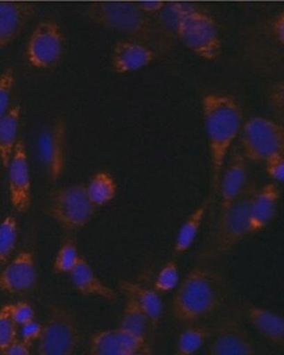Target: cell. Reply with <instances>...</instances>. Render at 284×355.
Here are the masks:
<instances>
[{"mask_svg": "<svg viewBox=\"0 0 284 355\" xmlns=\"http://www.w3.org/2000/svg\"><path fill=\"white\" fill-rule=\"evenodd\" d=\"M211 167V200L216 198L220 175L233 144L239 138L242 123L241 107L229 95L211 93L201 101Z\"/></svg>", "mask_w": 284, "mask_h": 355, "instance_id": "6da1fadb", "label": "cell"}, {"mask_svg": "<svg viewBox=\"0 0 284 355\" xmlns=\"http://www.w3.org/2000/svg\"><path fill=\"white\" fill-rule=\"evenodd\" d=\"M227 296L226 280L219 272L209 266H195L175 291L172 315L185 324L200 322L219 312Z\"/></svg>", "mask_w": 284, "mask_h": 355, "instance_id": "7a4b0ae2", "label": "cell"}, {"mask_svg": "<svg viewBox=\"0 0 284 355\" xmlns=\"http://www.w3.org/2000/svg\"><path fill=\"white\" fill-rule=\"evenodd\" d=\"M145 0H103L90 10L91 20L103 26L135 37L139 41L160 42L166 34L142 12Z\"/></svg>", "mask_w": 284, "mask_h": 355, "instance_id": "3957f363", "label": "cell"}, {"mask_svg": "<svg viewBox=\"0 0 284 355\" xmlns=\"http://www.w3.org/2000/svg\"><path fill=\"white\" fill-rule=\"evenodd\" d=\"M97 209L87 194L85 184L76 183L55 190L49 214L63 230L74 233L89 225Z\"/></svg>", "mask_w": 284, "mask_h": 355, "instance_id": "277c9868", "label": "cell"}, {"mask_svg": "<svg viewBox=\"0 0 284 355\" xmlns=\"http://www.w3.org/2000/svg\"><path fill=\"white\" fill-rule=\"evenodd\" d=\"M175 33L183 46L204 61L214 62L222 55V40L219 28L205 12L191 9L179 22Z\"/></svg>", "mask_w": 284, "mask_h": 355, "instance_id": "5b68a950", "label": "cell"}, {"mask_svg": "<svg viewBox=\"0 0 284 355\" xmlns=\"http://www.w3.org/2000/svg\"><path fill=\"white\" fill-rule=\"evenodd\" d=\"M241 152L247 161L264 163L273 155L284 154V130L279 123L254 116L242 123Z\"/></svg>", "mask_w": 284, "mask_h": 355, "instance_id": "8992f818", "label": "cell"}, {"mask_svg": "<svg viewBox=\"0 0 284 355\" xmlns=\"http://www.w3.org/2000/svg\"><path fill=\"white\" fill-rule=\"evenodd\" d=\"M81 341L78 318L72 311L63 306L55 307L43 324L37 352L40 355H71Z\"/></svg>", "mask_w": 284, "mask_h": 355, "instance_id": "52a82bcc", "label": "cell"}, {"mask_svg": "<svg viewBox=\"0 0 284 355\" xmlns=\"http://www.w3.org/2000/svg\"><path fill=\"white\" fill-rule=\"evenodd\" d=\"M256 189L254 184H249L242 195L220 214L211 249L214 254H227L250 234L251 202Z\"/></svg>", "mask_w": 284, "mask_h": 355, "instance_id": "ba28073f", "label": "cell"}, {"mask_svg": "<svg viewBox=\"0 0 284 355\" xmlns=\"http://www.w3.org/2000/svg\"><path fill=\"white\" fill-rule=\"evenodd\" d=\"M66 49L64 31L57 22L43 21L35 27L26 44V58L37 69L55 68L62 61Z\"/></svg>", "mask_w": 284, "mask_h": 355, "instance_id": "9c48e42d", "label": "cell"}, {"mask_svg": "<svg viewBox=\"0 0 284 355\" xmlns=\"http://www.w3.org/2000/svg\"><path fill=\"white\" fill-rule=\"evenodd\" d=\"M210 355H255L257 345L238 316H227L211 331L208 341Z\"/></svg>", "mask_w": 284, "mask_h": 355, "instance_id": "30bf717a", "label": "cell"}, {"mask_svg": "<svg viewBox=\"0 0 284 355\" xmlns=\"http://www.w3.org/2000/svg\"><path fill=\"white\" fill-rule=\"evenodd\" d=\"M8 170V196L11 205L19 214H26L33 205V182L30 160L24 139L18 141Z\"/></svg>", "mask_w": 284, "mask_h": 355, "instance_id": "8fae6325", "label": "cell"}, {"mask_svg": "<svg viewBox=\"0 0 284 355\" xmlns=\"http://www.w3.org/2000/svg\"><path fill=\"white\" fill-rule=\"evenodd\" d=\"M91 355H148L152 354L150 341L126 332L121 328L100 329L89 340Z\"/></svg>", "mask_w": 284, "mask_h": 355, "instance_id": "7c38bea8", "label": "cell"}, {"mask_svg": "<svg viewBox=\"0 0 284 355\" xmlns=\"http://www.w3.org/2000/svg\"><path fill=\"white\" fill-rule=\"evenodd\" d=\"M67 123L64 119H56L41 136L39 150L47 176L53 182L64 173L67 164Z\"/></svg>", "mask_w": 284, "mask_h": 355, "instance_id": "4fadbf2b", "label": "cell"}, {"mask_svg": "<svg viewBox=\"0 0 284 355\" xmlns=\"http://www.w3.org/2000/svg\"><path fill=\"white\" fill-rule=\"evenodd\" d=\"M37 280L36 259L30 250H21L0 268V291L6 294L26 293Z\"/></svg>", "mask_w": 284, "mask_h": 355, "instance_id": "5bb4252c", "label": "cell"}, {"mask_svg": "<svg viewBox=\"0 0 284 355\" xmlns=\"http://www.w3.org/2000/svg\"><path fill=\"white\" fill-rule=\"evenodd\" d=\"M248 161L241 150L233 152L220 175L217 196L220 214L225 212L245 191L249 185Z\"/></svg>", "mask_w": 284, "mask_h": 355, "instance_id": "9a60e30c", "label": "cell"}, {"mask_svg": "<svg viewBox=\"0 0 284 355\" xmlns=\"http://www.w3.org/2000/svg\"><path fill=\"white\" fill-rule=\"evenodd\" d=\"M156 59L152 47L139 40L118 41L113 47L112 67L116 74L125 75L147 68Z\"/></svg>", "mask_w": 284, "mask_h": 355, "instance_id": "2e32d148", "label": "cell"}, {"mask_svg": "<svg viewBox=\"0 0 284 355\" xmlns=\"http://www.w3.org/2000/svg\"><path fill=\"white\" fill-rule=\"evenodd\" d=\"M281 189L278 184H265L255 190L250 209V234L262 232L270 226L278 211Z\"/></svg>", "mask_w": 284, "mask_h": 355, "instance_id": "e0dca14e", "label": "cell"}, {"mask_svg": "<svg viewBox=\"0 0 284 355\" xmlns=\"http://www.w3.org/2000/svg\"><path fill=\"white\" fill-rule=\"evenodd\" d=\"M33 8L19 0L0 1V50L17 39L33 15Z\"/></svg>", "mask_w": 284, "mask_h": 355, "instance_id": "ac0fdd59", "label": "cell"}, {"mask_svg": "<svg viewBox=\"0 0 284 355\" xmlns=\"http://www.w3.org/2000/svg\"><path fill=\"white\" fill-rule=\"evenodd\" d=\"M72 285L78 293L87 297H99L109 302L118 300V294L98 277L96 271L83 256L69 275Z\"/></svg>", "mask_w": 284, "mask_h": 355, "instance_id": "d6986e66", "label": "cell"}, {"mask_svg": "<svg viewBox=\"0 0 284 355\" xmlns=\"http://www.w3.org/2000/svg\"><path fill=\"white\" fill-rule=\"evenodd\" d=\"M119 290L124 294L125 299L134 300L146 313L153 331H156L163 312V304L160 294L153 288L145 286L134 281L120 282Z\"/></svg>", "mask_w": 284, "mask_h": 355, "instance_id": "ffe728a7", "label": "cell"}, {"mask_svg": "<svg viewBox=\"0 0 284 355\" xmlns=\"http://www.w3.org/2000/svg\"><path fill=\"white\" fill-rule=\"evenodd\" d=\"M245 315L262 337L276 347H284V320L282 315L260 306H248Z\"/></svg>", "mask_w": 284, "mask_h": 355, "instance_id": "44dd1931", "label": "cell"}, {"mask_svg": "<svg viewBox=\"0 0 284 355\" xmlns=\"http://www.w3.org/2000/svg\"><path fill=\"white\" fill-rule=\"evenodd\" d=\"M211 201L213 200L211 196L205 198L182 222L176 234L175 243H173V254L175 256L184 254L193 246L199 233H200Z\"/></svg>", "mask_w": 284, "mask_h": 355, "instance_id": "7402d4cb", "label": "cell"}, {"mask_svg": "<svg viewBox=\"0 0 284 355\" xmlns=\"http://www.w3.org/2000/svg\"><path fill=\"white\" fill-rule=\"evenodd\" d=\"M21 107L19 104L12 105L6 115L0 120V161L3 168H6L20 141Z\"/></svg>", "mask_w": 284, "mask_h": 355, "instance_id": "603a6c76", "label": "cell"}, {"mask_svg": "<svg viewBox=\"0 0 284 355\" xmlns=\"http://www.w3.org/2000/svg\"><path fill=\"white\" fill-rule=\"evenodd\" d=\"M88 196L97 208L112 202L118 195V183L112 173L99 171L85 184Z\"/></svg>", "mask_w": 284, "mask_h": 355, "instance_id": "cb8c5ba5", "label": "cell"}, {"mask_svg": "<svg viewBox=\"0 0 284 355\" xmlns=\"http://www.w3.org/2000/svg\"><path fill=\"white\" fill-rule=\"evenodd\" d=\"M118 327L145 340H148L150 333L153 331L150 320L146 313L130 299H125Z\"/></svg>", "mask_w": 284, "mask_h": 355, "instance_id": "d4e9b609", "label": "cell"}, {"mask_svg": "<svg viewBox=\"0 0 284 355\" xmlns=\"http://www.w3.org/2000/svg\"><path fill=\"white\" fill-rule=\"evenodd\" d=\"M179 333L176 338L175 352L179 355H191L198 353L211 338V329L208 326L191 323Z\"/></svg>", "mask_w": 284, "mask_h": 355, "instance_id": "484cf974", "label": "cell"}, {"mask_svg": "<svg viewBox=\"0 0 284 355\" xmlns=\"http://www.w3.org/2000/svg\"><path fill=\"white\" fill-rule=\"evenodd\" d=\"M19 236V225L14 215H8L0 221V268L10 261Z\"/></svg>", "mask_w": 284, "mask_h": 355, "instance_id": "4316f807", "label": "cell"}, {"mask_svg": "<svg viewBox=\"0 0 284 355\" xmlns=\"http://www.w3.org/2000/svg\"><path fill=\"white\" fill-rule=\"evenodd\" d=\"M77 243L71 237L63 241L57 250L53 263V272L56 275H69L80 259Z\"/></svg>", "mask_w": 284, "mask_h": 355, "instance_id": "83f0119b", "label": "cell"}, {"mask_svg": "<svg viewBox=\"0 0 284 355\" xmlns=\"http://www.w3.org/2000/svg\"><path fill=\"white\" fill-rule=\"evenodd\" d=\"M181 282V272L178 263L175 259H169L157 272L153 288L159 294H166L175 291Z\"/></svg>", "mask_w": 284, "mask_h": 355, "instance_id": "f1b7e54d", "label": "cell"}, {"mask_svg": "<svg viewBox=\"0 0 284 355\" xmlns=\"http://www.w3.org/2000/svg\"><path fill=\"white\" fill-rule=\"evenodd\" d=\"M19 338V325L12 318L9 303L0 306V354Z\"/></svg>", "mask_w": 284, "mask_h": 355, "instance_id": "f546056e", "label": "cell"}, {"mask_svg": "<svg viewBox=\"0 0 284 355\" xmlns=\"http://www.w3.org/2000/svg\"><path fill=\"white\" fill-rule=\"evenodd\" d=\"M15 83L17 78L14 69L9 67L0 74V120L6 115L12 107L11 101Z\"/></svg>", "mask_w": 284, "mask_h": 355, "instance_id": "4dcf8cb0", "label": "cell"}, {"mask_svg": "<svg viewBox=\"0 0 284 355\" xmlns=\"http://www.w3.org/2000/svg\"><path fill=\"white\" fill-rule=\"evenodd\" d=\"M9 307H10L12 318L17 322L19 327L36 319V312H35L34 307L27 301L9 303Z\"/></svg>", "mask_w": 284, "mask_h": 355, "instance_id": "1f68e13d", "label": "cell"}, {"mask_svg": "<svg viewBox=\"0 0 284 355\" xmlns=\"http://www.w3.org/2000/svg\"><path fill=\"white\" fill-rule=\"evenodd\" d=\"M267 175L276 184L284 180V154L273 155L264 162Z\"/></svg>", "mask_w": 284, "mask_h": 355, "instance_id": "d6a6232c", "label": "cell"}, {"mask_svg": "<svg viewBox=\"0 0 284 355\" xmlns=\"http://www.w3.org/2000/svg\"><path fill=\"white\" fill-rule=\"evenodd\" d=\"M42 329L43 324H41L36 319L33 320V321L25 323L19 327V338L33 345L39 341Z\"/></svg>", "mask_w": 284, "mask_h": 355, "instance_id": "836d02e7", "label": "cell"}, {"mask_svg": "<svg viewBox=\"0 0 284 355\" xmlns=\"http://www.w3.org/2000/svg\"><path fill=\"white\" fill-rule=\"evenodd\" d=\"M31 347H33V345L27 343V342H25L21 338H18L6 348L2 354L30 355L31 353Z\"/></svg>", "mask_w": 284, "mask_h": 355, "instance_id": "e575fe53", "label": "cell"}, {"mask_svg": "<svg viewBox=\"0 0 284 355\" xmlns=\"http://www.w3.org/2000/svg\"><path fill=\"white\" fill-rule=\"evenodd\" d=\"M271 33L274 39L276 40L277 43H279L281 46L284 44V17L283 15H281L280 17H277L272 22L271 25Z\"/></svg>", "mask_w": 284, "mask_h": 355, "instance_id": "d590c367", "label": "cell"}, {"mask_svg": "<svg viewBox=\"0 0 284 355\" xmlns=\"http://www.w3.org/2000/svg\"><path fill=\"white\" fill-rule=\"evenodd\" d=\"M283 84L280 83L274 89L272 94L273 105L276 107L277 110H280L281 112H283Z\"/></svg>", "mask_w": 284, "mask_h": 355, "instance_id": "8d00e7d4", "label": "cell"}, {"mask_svg": "<svg viewBox=\"0 0 284 355\" xmlns=\"http://www.w3.org/2000/svg\"><path fill=\"white\" fill-rule=\"evenodd\" d=\"M1 167H3V166H2L1 161H0V173H1Z\"/></svg>", "mask_w": 284, "mask_h": 355, "instance_id": "74e56055", "label": "cell"}]
</instances>
